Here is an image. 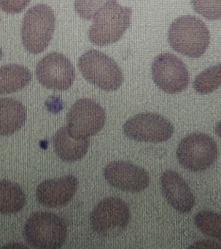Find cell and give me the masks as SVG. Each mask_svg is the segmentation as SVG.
<instances>
[{"label":"cell","instance_id":"cell-1","mask_svg":"<svg viewBox=\"0 0 221 249\" xmlns=\"http://www.w3.org/2000/svg\"><path fill=\"white\" fill-rule=\"evenodd\" d=\"M168 40L175 52L190 58H199L209 45V32L204 23L193 16L179 17L168 32Z\"/></svg>","mask_w":221,"mask_h":249},{"label":"cell","instance_id":"cell-2","mask_svg":"<svg viewBox=\"0 0 221 249\" xmlns=\"http://www.w3.org/2000/svg\"><path fill=\"white\" fill-rule=\"evenodd\" d=\"M132 10L120 6L117 1L109 2L94 16L88 30V39L95 46H105L120 40L130 27Z\"/></svg>","mask_w":221,"mask_h":249},{"label":"cell","instance_id":"cell-3","mask_svg":"<svg viewBox=\"0 0 221 249\" xmlns=\"http://www.w3.org/2000/svg\"><path fill=\"white\" fill-rule=\"evenodd\" d=\"M23 236L26 242L34 249H59L66 241L68 227L59 215L37 211L32 214L26 222Z\"/></svg>","mask_w":221,"mask_h":249},{"label":"cell","instance_id":"cell-4","mask_svg":"<svg viewBox=\"0 0 221 249\" xmlns=\"http://www.w3.org/2000/svg\"><path fill=\"white\" fill-rule=\"evenodd\" d=\"M56 28L54 12L49 5L32 7L24 15L21 26V40L26 50L38 54L44 52L53 38Z\"/></svg>","mask_w":221,"mask_h":249},{"label":"cell","instance_id":"cell-5","mask_svg":"<svg viewBox=\"0 0 221 249\" xmlns=\"http://www.w3.org/2000/svg\"><path fill=\"white\" fill-rule=\"evenodd\" d=\"M78 68L84 78L90 84L104 90L116 91L124 81L120 67L105 53L91 49L78 59Z\"/></svg>","mask_w":221,"mask_h":249},{"label":"cell","instance_id":"cell-6","mask_svg":"<svg viewBox=\"0 0 221 249\" xmlns=\"http://www.w3.org/2000/svg\"><path fill=\"white\" fill-rule=\"evenodd\" d=\"M131 211L125 201L110 196L100 201L90 214L92 230L98 235L107 238L120 235L129 225Z\"/></svg>","mask_w":221,"mask_h":249},{"label":"cell","instance_id":"cell-7","mask_svg":"<svg viewBox=\"0 0 221 249\" xmlns=\"http://www.w3.org/2000/svg\"><path fill=\"white\" fill-rule=\"evenodd\" d=\"M176 154L180 165L186 170L194 173L203 172L216 161L218 145L209 135L195 132L182 139Z\"/></svg>","mask_w":221,"mask_h":249},{"label":"cell","instance_id":"cell-8","mask_svg":"<svg viewBox=\"0 0 221 249\" xmlns=\"http://www.w3.org/2000/svg\"><path fill=\"white\" fill-rule=\"evenodd\" d=\"M105 121L104 109L91 99H81L75 102L67 116L69 132L78 138L95 135L103 129Z\"/></svg>","mask_w":221,"mask_h":249},{"label":"cell","instance_id":"cell-9","mask_svg":"<svg viewBox=\"0 0 221 249\" xmlns=\"http://www.w3.org/2000/svg\"><path fill=\"white\" fill-rule=\"evenodd\" d=\"M123 130L129 139L156 143L170 139L174 133V126L161 115L143 113L128 119L123 124Z\"/></svg>","mask_w":221,"mask_h":249},{"label":"cell","instance_id":"cell-10","mask_svg":"<svg viewBox=\"0 0 221 249\" xmlns=\"http://www.w3.org/2000/svg\"><path fill=\"white\" fill-rule=\"evenodd\" d=\"M151 73L155 85L167 94L184 91L190 82L186 65L172 53L157 56L151 65Z\"/></svg>","mask_w":221,"mask_h":249},{"label":"cell","instance_id":"cell-11","mask_svg":"<svg viewBox=\"0 0 221 249\" xmlns=\"http://www.w3.org/2000/svg\"><path fill=\"white\" fill-rule=\"evenodd\" d=\"M35 75L43 87L56 91L69 89L76 77L72 62L62 53L56 52L49 53L39 61Z\"/></svg>","mask_w":221,"mask_h":249},{"label":"cell","instance_id":"cell-12","mask_svg":"<svg viewBox=\"0 0 221 249\" xmlns=\"http://www.w3.org/2000/svg\"><path fill=\"white\" fill-rule=\"evenodd\" d=\"M104 176L110 186L123 192H140L150 184L148 172L129 161H111L104 167Z\"/></svg>","mask_w":221,"mask_h":249},{"label":"cell","instance_id":"cell-13","mask_svg":"<svg viewBox=\"0 0 221 249\" xmlns=\"http://www.w3.org/2000/svg\"><path fill=\"white\" fill-rule=\"evenodd\" d=\"M79 181L73 175L48 179L36 189L39 203L51 208H61L69 203L78 190Z\"/></svg>","mask_w":221,"mask_h":249},{"label":"cell","instance_id":"cell-14","mask_svg":"<svg viewBox=\"0 0 221 249\" xmlns=\"http://www.w3.org/2000/svg\"><path fill=\"white\" fill-rule=\"evenodd\" d=\"M161 192L168 203L180 213L193 209L195 197L186 180L177 172L167 170L161 177Z\"/></svg>","mask_w":221,"mask_h":249},{"label":"cell","instance_id":"cell-15","mask_svg":"<svg viewBox=\"0 0 221 249\" xmlns=\"http://www.w3.org/2000/svg\"><path fill=\"white\" fill-rule=\"evenodd\" d=\"M53 142L55 152L61 160L67 162H74L85 157L91 140L89 138L74 137L68 126H65L55 134Z\"/></svg>","mask_w":221,"mask_h":249},{"label":"cell","instance_id":"cell-16","mask_svg":"<svg viewBox=\"0 0 221 249\" xmlns=\"http://www.w3.org/2000/svg\"><path fill=\"white\" fill-rule=\"evenodd\" d=\"M27 114V109L21 102L8 97L1 99V135L7 136L18 132L25 124Z\"/></svg>","mask_w":221,"mask_h":249},{"label":"cell","instance_id":"cell-17","mask_svg":"<svg viewBox=\"0 0 221 249\" xmlns=\"http://www.w3.org/2000/svg\"><path fill=\"white\" fill-rule=\"evenodd\" d=\"M33 79L31 71L19 65H7L0 69L1 94L17 92L25 88Z\"/></svg>","mask_w":221,"mask_h":249},{"label":"cell","instance_id":"cell-18","mask_svg":"<svg viewBox=\"0 0 221 249\" xmlns=\"http://www.w3.org/2000/svg\"><path fill=\"white\" fill-rule=\"evenodd\" d=\"M27 205V196L21 186L8 180L0 182V212L16 214Z\"/></svg>","mask_w":221,"mask_h":249},{"label":"cell","instance_id":"cell-19","mask_svg":"<svg viewBox=\"0 0 221 249\" xmlns=\"http://www.w3.org/2000/svg\"><path fill=\"white\" fill-rule=\"evenodd\" d=\"M196 92L208 94L221 87V63L210 67L196 77L193 84Z\"/></svg>","mask_w":221,"mask_h":249},{"label":"cell","instance_id":"cell-20","mask_svg":"<svg viewBox=\"0 0 221 249\" xmlns=\"http://www.w3.org/2000/svg\"><path fill=\"white\" fill-rule=\"evenodd\" d=\"M196 227L205 235L221 242V214L202 211L194 217Z\"/></svg>","mask_w":221,"mask_h":249},{"label":"cell","instance_id":"cell-21","mask_svg":"<svg viewBox=\"0 0 221 249\" xmlns=\"http://www.w3.org/2000/svg\"><path fill=\"white\" fill-rule=\"evenodd\" d=\"M193 10L209 21L221 19V0H191Z\"/></svg>","mask_w":221,"mask_h":249},{"label":"cell","instance_id":"cell-22","mask_svg":"<svg viewBox=\"0 0 221 249\" xmlns=\"http://www.w3.org/2000/svg\"><path fill=\"white\" fill-rule=\"evenodd\" d=\"M114 1L117 0H75L74 8L81 18L90 21L104 5Z\"/></svg>","mask_w":221,"mask_h":249},{"label":"cell","instance_id":"cell-23","mask_svg":"<svg viewBox=\"0 0 221 249\" xmlns=\"http://www.w3.org/2000/svg\"><path fill=\"white\" fill-rule=\"evenodd\" d=\"M31 0H1V8L10 14H20L25 9Z\"/></svg>","mask_w":221,"mask_h":249},{"label":"cell","instance_id":"cell-24","mask_svg":"<svg viewBox=\"0 0 221 249\" xmlns=\"http://www.w3.org/2000/svg\"><path fill=\"white\" fill-rule=\"evenodd\" d=\"M189 248H221V243L212 240H201L193 243Z\"/></svg>","mask_w":221,"mask_h":249},{"label":"cell","instance_id":"cell-25","mask_svg":"<svg viewBox=\"0 0 221 249\" xmlns=\"http://www.w3.org/2000/svg\"><path fill=\"white\" fill-rule=\"evenodd\" d=\"M215 132H216L217 135L221 138V121H220L218 124H216V126H215Z\"/></svg>","mask_w":221,"mask_h":249}]
</instances>
